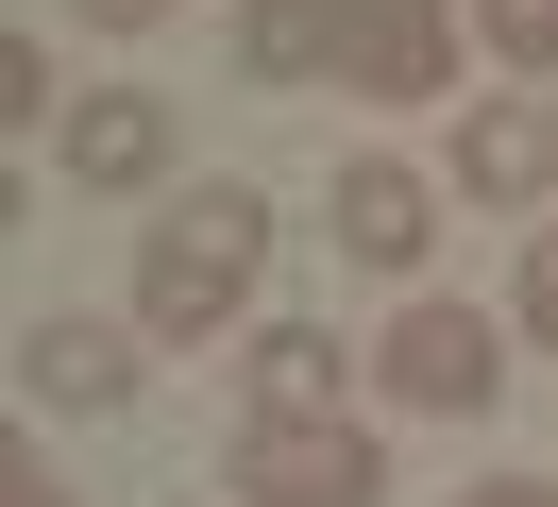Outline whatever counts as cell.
<instances>
[{"instance_id": "obj_8", "label": "cell", "mask_w": 558, "mask_h": 507, "mask_svg": "<svg viewBox=\"0 0 558 507\" xmlns=\"http://www.w3.org/2000/svg\"><path fill=\"white\" fill-rule=\"evenodd\" d=\"M322 220H339V254H355V270H423V237H440V186H423V169H389V153H355Z\"/></svg>"}, {"instance_id": "obj_10", "label": "cell", "mask_w": 558, "mask_h": 507, "mask_svg": "<svg viewBox=\"0 0 558 507\" xmlns=\"http://www.w3.org/2000/svg\"><path fill=\"white\" fill-rule=\"evenodd\" d=\"M339 17L355 0H238V68L254 85H322L339 68Z\"/></svg>"}, {"instance_id": "obj_3", "label": "cell", "mask_w": 558, "mask_h": 507, "mask_svg": "<svg viewBox=\"0 0 558 507\" xmlns=\"http://www.w3.org/2000/svg\"><path fill=\"white\" fill-rule=\"evenodd\" d=\"M238 507H389V457L373 423H238Z\"/></svg>"}, {"instance_id": "obj_14", "label": "cell", "mask_w": 558, "mask_h": 507, "mask_svg": "<svg viewBox=\"0 0 558 507\" xmlns=\"http://www.w3.org/2000/svg\"><path fill=\"white\" fill-rule=\"evenodd\" d=\"M69 17H85V34H170L186 0H69Z\"/></svg>"}, {"instance_id": "obj_12", "label": "cell", "mask_w": 558, "mask_h": 507, "mask_svg": "<svg viewBox=\"0 0 558 507\" xmlns=\"http://www.w3.org/2000/svg\"><path fill=\"white\" fill-rule=\"evenodd\" d=\"M0 135H51V34H0Z\"/></svg>"}, {"instance_id": "obj_1", "label": "cell", "mask_w": 558, "mask_h": 507, "mask_svg": "<svg viewBox=\"0 0 558 507\" xmlns=\"http://www.w3.org/2000/svg\"><path fill=\"white\" fill-rule=\"evenodd\" d=\"M254 270H271V203L254 186H186L170 220H153V254H136V338H220L254 304Z\"/></svg>"}, {"instance_id": "obj_16", "label": "cell", "mask_w": 558, "mask_h": 507, "mask_svg": "<svg viewBox=\"0 0 558 507\" xmlns=\"http://www.w3.org/2000/svg\"><path fill=\"white\" fill-rule=\"evenodd\" d=\"M457 507H558V473H490V491H457Z\"/></svg>"}, {"instance_id": "obj_13", "label": "cell", "mask_w": 558, "mask_h": 507, "mask_svg": "<svg viewBox=\"0 0 558 507\" xmlns=\"http://www.w3.org/2000/svg\"><path fill=\"white\" fill-rule=\"evenodd\" d=\"M508 322H524V338H542V355H558V220L524 237V288H508Z\"/></svg>"}, {"instance_id": "obj_7", "label": "cell", "mask_w": 558, "mask_h": 507, "mask_svg": "<svg viewBox=\"0 0 558 507\" xmlns=\"http://www.w3.org/2000/svg\"><path fill=\"white\" fill-rule=\"evenodd\" d=\"M558 186V119L524 85H490L474 119H457V203H490V220H524V203Z\"/></svg>"}, {"instance_id": "obj_5", "label": "cell", "mask_w": 558, "mask_h": 507, "mask_svg": "<svg viewBox=\"0 0 558 507\" xmlns=\"http://www.w3.org/2000/svg\"><path fill=\"white\" fill-rule=\"evenodd\" d=\"M170 153H186V119H170L153 85H85V101H69V186L136 203V186H170Z\"/></svg>"}, {"instance_id": "obj_6", "label": "cell", "mask_w": 558, "mask_h": 507, "mask_svg": "<svg viewBox=\"0 0 558 507\" xmlns=\"http://www.w3.org/2000/svg\"><path fill=\"white\" fill-rule=\"evenodd\" d=\"M17 406H69V423L136 406V322H17Z\"/></svg>"}, {"instance_id": "obj_4", "label": "cell", "mask_w": 558, "mask_h": 507, "mask_svg": "<svg viewBox=\"0 0 558 507\" xmlns=\"http://www.w3.org/2000/svg\"><path fill=\"white\" fill-rule=\"evenodd\" d=\"M339 85L355 101H440L457 85V17L440 0H355L339 17Z\"/></svg>"}, {"instance_id": "obj_2", "label": "cell", "mask_w": 558, "mask_h": 507, "mask_svg": "<svg viewBox=\"0 0 558 507\" xmlns=\"http://www.w3.org/2000/svg\"><path fill=\"white\" fill-rule=\"evenodd\" d=\"M373 389H389V406H423V423H474V406H508V322H474V304L423 288L407 322L373 338Z\"/></svg>"}, {"instance_id": "obj_11", "label": "cell", "mask_w": 558, "mask_h": 507, "mask_svg": "<svg viewBox=\"0 0 558 507\" xmlns=\"http://www.w3.org/2000/svg\"><path fill=\"white\" fill-rule=\"evenodd\" d=\"M474 34L524 68V85H558V0H474Z\"/></svg>"}, {"instance_id": "obj_15", "label": "cell", "mask_w": 558, "mask_h": 507, "mask_svg": "<svg viewBox=\"0 0 558 507\" xmlns=\"http://www.w3.org/2000/svg\"><path fill=\"white\" fill-rule=\"evenodd\" d=\"M0 507H69V491H51V457H0Z\"/></svg>"}, {"instance_id": "obj_9", "label": "cell", "mask_w": 558, "mask_h": 507, "mask_svg": "<svg viewBox=\"0 0 558 507\" xmlns=\"http://www.w3.org/2000/svg\"><path fill=\"white\" fill-rule=\"evenodd\" d=\"M339 322H254V423H339Z\"/></svg>"}]
</instances>
